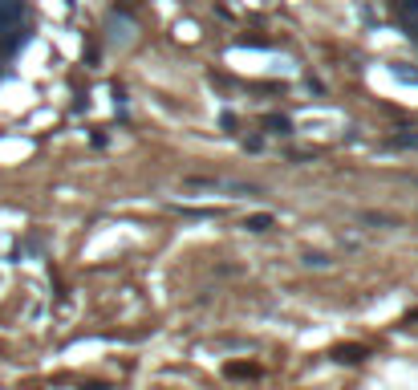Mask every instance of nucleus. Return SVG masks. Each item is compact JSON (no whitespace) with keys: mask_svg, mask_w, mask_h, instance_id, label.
Listing matches in <instances>:
<instances>
[{"mask_svg":"<svg viewBox=\"0 0 418 390\" xmlns=\"http://www.w3.org/2000/svg\"><path fill=\"white\" fill-rule=\"evenodd\" d=\"M183 187H191V191H235V195H256L260 187H252V183H240V179H211V175H187Z\"/></svg>","mask_w":418,"mask_h":390,"instance_id":"obj_1","label":"nucleus"},{"mask_svg":"<svg viewBox=\"0 0 418 390\" xmlns=\"http://www.w3.org/2000/svg\"><path fill=\"white\" fill-rule=\"evenodd\" d=\"M25 21V0H0V33L16 29Z\"/></svg>","mask_w":418,"mask_h":390,"instance_id":"obj_2","label":"nucleus"},{"mask_svg":"<svg viewBox=\"0 0 418 390\" xmlns=\"http://www.w3.org/2000/svg\"><path fill=\"white\" fill-rule=\"evenodd\" d=\"M362 358H370L366 346H337L333 349V362H362Z\"/></svg>","mask_w":418,"mask_h":390,"instance_id":"obj_3","label":"nucleus"},{"mask_svg":"<svg viewBox=\"0 0 418 390\" xmlns=\"http://www.w3.org/2000/svg\"><path fill=\"white\" fill-rule=\"evenodd\" d=\"M244 228H248V232H268V228H272V216H268V212H256V216L244 219Z\"/></svg>","mask_w":418,"mask_h":390,"instance_id":"obj_4","label":"nucleus"},{"mask_svg":"<svg viewBox=\"0 0 418 390\" xmlns=\"http://www.w3.org/2000/svg\"><path fill=\"white\" fill-rule=\"evenodd\" d=\"M264 127L272 130V134H288V118H277V114H268V118H264Z\"/></svg>","mask_w":418,"mask_h":390,"instance_id":"obj_5","label":"nucleus"},{"mask_svg":"<svg viewBox=\"0 0 418 390\" xmlns=\"http://www.w3.org/2000/svg\"><path fill=\"white\" fill-rule=\"evenodd\" d=\"M228 374H232V378H244V374H260V370H256V366H244V362H232Z\"/></svg>","mask_w":418,"mask_h":390,"instance_id":"obj_6","label":"nucleus"}]
</instances>
